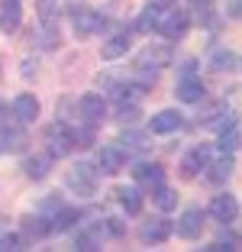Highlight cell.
I'll use <instances>...</instances> for the list:
<instances>
[{
	"instance_id": "2",
	"label": "cell",
	"mask_w": 242,
	"mask_h": 252,
	"mask_svg": "<svg viewBox=\"0 0 242 252\" xmlns=\"http://www.w3.org/2000/svg\"><path fill=\"white\" fill-rule=\"evenodd\" d=\"M23 146H26V123H20L10 107L0 104V156L20 152Z\"/></svg>"
},
{
	"instance_id": "3",
	"label": "cell",
	"mask_w": 242,
	"mask_h": 252,
	"mask_svg": "<svg viewBox=\"0 0 242 252\" xmlns=\"http://www.w3.org/2000/svg\"><path fill=\"white\" fill-rule=\"evenodd\" d=\"M42 142H45V152H49L52 158H68L74 152V133L71 126L61 123V120H55V123H49L42 129Z\"/></svg>"
},
{
	"instance_id": "13",
	"label": "cell",
	"mask_w": 242,
	"mask_h": 252,
	"mask_svg": "<svg viewBox=\"0 0 242 252\" xmlns=\"http://www.w3.org/2000/svg\"><path fill=\"white\" fill-rule=\"evenodd\" d=\"M204 223H207L204 220V210H200V207H187L181 217H178L175 230H178V236H181V239H200V236H204Z\"/></svg>"
},
{
	"instance_id": "12",
	"label": "cell",
	"mask_w": 242,
	"mask_h": 252,
	"mask_svg": "<svg viewBox=\"0 0 242 252\" xmlns=\"http://www.w3.org/2000/svg\"><path fill=\"white\" fill-rule=\"evenodd\" d=\"M103 220L100 223H84L81 226L78 223V230H74V249L78 252H100V243H103Z\"/></svg>"
},
{
	"instance_id": "26",
	"label": "cell",
	"mask_w": 242,
	"mask_h": 252,
	"mask_svg": "<svg viewBox=\"0 0 242 252\" xmlns=\"http://www.w3.org/2000/svg\"><path fill=\"white\" fill-rule=\"evenodd\" d=\"M149 194H152V204L161 210V214H168V210L178 207V191H175V188H168V185H158L155 191H149Z\"/></svg>"
},
{
	"instance_id": "21",
	"label": "cell",
	"mask_w": 242,
	"mask_h": 252,
	"mask_svg": "<svg viewBox=\"0 0 242 252\" xmlns=\"http://www.w3.org/2000/svg\"><path fill=\"white\" fill-rule=\"evenodd\" d=\"M23 23V0H0V30L13 36Z\"/></svg>"
},
{
	"instance_id": "11",
	"label": "cell",
	"mask_w": 242,
	"mask_h": 252,
	"mask_svg": "<svg viewBox=\"0 0 242 252\" xmlns=\"http://www.w3.org/2000/svg\"><path fill=\"white\" fill-rule=\"evenodd\" d=\"M78 117L84 120V123L97 126L103 117H107V97L97 94V91H88V94L78 100Z\"/></svg>"
},
{
	"instance_id": "25",
	"label": "cell",
	"mask_w": 242,
	"mask_h": 252,
	"mask_svg": "<svg viewBox=\"0 0 242 252\" xmlns=\"http://www.w3.org/2000/svg\"><path fill=\"white\" fill-rule=\"evenodd\" d=\"M117 200H120V207L126 210V214H139L142 210V191H139V185H129V188H117Z\"/></svg>"
},
{
	"instance_id": "1",
	"label": "cell",
	"mask_w": 242,
	"mask_h": 252,
	"mask_svg": "<svg viewBox=\"0 0 242 252\" xmlns=\"http://www.w3.org/2000/svg\"><path fill=\"white\" fill-rule=\"evenodd\" d=\"M175 97L181 104H200L207 97V84L200 78V65L197 59H184L178 68V84H175Z\"/></svg>"
},
{
	"instance_id": "6",
	"label": "cell",
	"mask_w": 242,
	"mask_h": 252,
	"mask_svg": "<svg viewBox=\"0 0 242 252\" xmlns=\"http://www.w3.org/2000/svg\"><path fill=\"white\" fill-rule=\"evenodd\" d=\"M97 185H100V171L91 162H74L71 171H68V188H71L78 197H94Z\"/></svg>"
},
{
	"instance_id": "24",
	"label": "cell",
	"mask_w": 242,
	"mask_h": 252,
	"mask_svg": "<svg viewBox=\"0 0 242 252\" xmlns=\"http://www.w3.org/2000/svg\"><path fill=\"white\" fill-rule=\"evenodd\" d=\"M207 65H210V71H216V74H229V71L239 68V52H233V49H216Z\"/></svg>"
},
{
	"instance_id": "20",
	"label": "cell",
	"mask_w": 242,
	"mask_h": 252,
	"mask_svg": "<svg viewBox=\"0 0 242 252\" xmlns=\"http://www.w3.org/2000/svg\"><path fill=\"white\" fill-rule=\"evenodd\" d=\"M81 210H74V207H59L55 210V214L49 217V236H59V233H68V230H74V226H78L81 223Z\"/></svg>"
},
{
	"instance_id": "16",
	"label": "cell",
	"mask_w": 242,
	"mask_h": 252,
	"mask_svg": "<svg viewBox=\"0 0 242 252\" xmlns=\"http://www.w3.org/2000/svg\"><path fill=\"white\" fill-rule=\"evenodd\" d=\"M10 110H13V117L20 120V123H36L39 120V113H42V107H39V100L30 94V91H23V94H16L13 97V104H10Z\"/></svg>"
},
{
	"instance_id": "9",
	"label": "cell",
	"mask_w": 242,
	"mask_h": 252,
	"mask_svg": "<svg viewBox=\"0 0 242 252\" xmlns=\"http://www.w3.org/2000/svg\"><path fill=\"white\" fill-rule=\"evenodd\" d=\"M171 233H175V223L165 220V217L142 220V226H139V239H142L146 246H161V243H168Z\"/></svg>"
},
{
	"instance_id": "19",
	"label": "cell",
	"mask_w": 242,
	"mask_h": 252,
	"mask_svg": "<svg viewBox=\"0 0 242 252\" xmlns=\"http://www.w3.org/2000/svg\"><path fill=\"white\" fill-rule=\"evenodd\" d=\"M129 49H132V30H120L103 42L100 55H103V62H117V59H123Z\"/></svg>"
},
{
	"instance_id": "14",
	"label": "cell",
	"mask_w": 242,
	"mask_h": 252,
	"mask_svg": "<svg viewBox=\"0 0 242 252\" xmlns=\"http://www.w3.org/2000/svg\"><path fill=\"white\" fill-rule=\"evenodd\" d=\"M233 171H236V158L220 152V158H210L200 175H204V181H210V185H223V181L233 178Z\"/></svg>"
},
{
	"instance_id": "31",
	"label": "cell",
	"mask_w": 242,
	"mask_h": 252,
	"mask_svg": "<svg viewBox=\"0 0 242 252\" xmlns=\"http://www.w3.org/2000/svg\"><path fill=\"white\" fill-rule=\"evenodd\" d=\"M226 16L229 20H239L242 16V0H226Z\"/></svg>"
},
{
	"instance_id": "18",
	"label": "cell",
	"mask_w": 242,
	"mask_h": 252,
	"mask_svg": "<svg viewBox=\"0 0 242 252\" xmlns=\"http://www.w3.org/2000/svg\"><path fill=\"white\" fill-rule=\"evenodd\" d=\"M229 120H233V110H229V104H226V100H216V104H210L204 113H200L197 123L204 126V129H216V133H220V129L229 123Z\"/></svg>"
},
{
	"instance_id": "32",
	"label": "cell",
	"mask_w": 242,
	"mask_h": 252,
	"mask_svg": "<svg viewBox=\"0 0 242 252\" xmlns=\"http://www.w3.org/2000/svg\"><path fill=\"white\" fill-rule=\"evenodd\" d=\"M187 3H191L194 13H210L213 10V0H187Z\"/></svg>"
},
{
	"instance_id": "17",
	"label": "cell",
	"mask_w": 242,
	"mask_h": 252,
	"mask_svg": "<svg viewBox=\"0 0 242 252\" xmlns=\"http://www.w3.org/2000/svg\"><path fill=\"white\" fill-rule=\"evenodd\" d=\"M210 158H213V152H210L207 146L191 149V152H187V156L181 158V178H187V181H191V178H197L200 171L207 168V162H210Z\"/></svg>"
},
{
	"instance_id": "4",
	"label": "cell",
	"mask_w": 242,
	"mask_h": 252,
	"mask_svg": "<svg viewBox=\"0 0 242 252\" xmlns=\"http://www.w3.org/2000/svg\"><path fill=\"white\" fill-rule=\"evenodd\" d=\"M68 23H71V30H74L78 39H91V36H97V32L103 30L100 10L88 7V3H74V7L68 10Z\"/></svg>"
},
{
	"instance_id": "5",
	"label": "cell",
	"mask_w": 242,
	"mask_h": 252,
	"mask_svg": "<svg viewBox=\"0 0 242 252\" xmlns=\"http://www.w3.org/2000/svg\"><path fill=\"white\" fill-rule=\"evenodd\" d=\"M191 13L187 10H181V7H168L165 13H161V20H158V26H155V32L158 36H165L168 42H181L187 32H191Z\"/></svg>"
},
{
	"instance_id": "23",
	"label": "cell",
	"mask_w": 242,
	"mask_h": 252,
	"mask_svg": "<svg viewBox=\"0 0 242 252\" xmlns=\"http://www.w3.org/2000/svg\"><path fill=\"white\" fill-rule=\"evenodd\" d=\"M52 162H55V158L49 156V152H39V156H30L26 158V162H23V171H26V175H30L32 181H42V178H49V171H52Z\"/></svg>"
},
{
	"instance_id": "29",
	"label": "cell",
	"mask_w": 242,
	"mask_h": 252,
	"mask_svg": "<svg viewBox=\"0 0 242 252\" xmlns=\"http://www.w3.org/2000/svg\"><path fill=\"white\" fill-rule=\"evenodd\" d=\"M26 249V236L20 233H0V252H20Z\"/></svg>"
},
{
	"instance_id": "33",
	"label": "cell",
	"mask_w": 242,
	"mask_h": 252,
	"mask_svg": "<svg viewBox=\"0 0 242 252\" xmlns=\"http://www.w3.org/2000/svg\"><path fill=\"white\" fill-rule=\"evenodd\" d=\"M178 0H146V7H152V10H158V13H165L168 7H175Z\"/></svg>"
},
{
	"instance_id": "22",
	"label": "cell",
	"mask_w": 242,
	"mask_h": 252,
	"mask_svg": "<svg viewBox=\"0 0 242 252\" xmlns=\"http://www.w3.org/2000/svg\"><path fill=\"white\" fill-rule=\"evenodd\" d=\"M239 139H242V129H239V120H229L226 126L220 129V139H216V152L223 156H236L239 152Z\"/></svg>"
},
{
	"instance_id": "10",
	"label": "cell",
	"mask_w": 242,
	"mask_h": 252,
	"mask_svg": "<svg viewBox=\"0 0 242 252\" xmlns=\"http://www.w3.org/2000/svg\"><path fill=\"white\" fill-rule=\"evenodd\" d=\"M132 178L142 191H155L158 185H165V165L161 162H136L132 165Z\"/></svg>"
},
{
	"instance_id": "8",
	"label": "cell",
	"mask_w": 242,
	"mask_h": 252,
	"mask_svg": "<svg viewBox=\"0 0 242 252\" xmlns=\"http://www.w3.org/2000/svg\"><path fill=\"white\" fill-rule=\"evenodd\" d=\"M210 220L213 223H220V226H229V223L239 217V197H236L233 191H220V194H213L210 200Z\"/></svg>"
},
{
	"instance_id": "27",
	"label": "cell",
	"mask_w": 242,
	"mask_h": 252,
	"mask_svg": "<svg viewBox=\"0 0 242 252\" xmlns=\"http://www.w3.org/2000/svg\"><path fill=\"white\" fill-rule=\"evenodd\" d=\"M239 243H242L239 233L229 230V233H220V236L213 239V243L207 246V249H210V252H239Z\"/></svg>"
},
{
	"instance_id": "30",
	"label": "cell",
	"mask_w": 242,
	"mask_h": 252,
	"mask_svg": "<svg viewBox=\"0 0 242 252\" xmlns=\"http://www.w3.org/2000/svg\"><path fill=\"white\" fill-rule=\"evenodd\" d=\"M103 233H110V236H126V223L120 217H103Z\"/></svg>"
},
{
	"instance_id": "15",
	"label": "cell",
	"mask_w": 242,
	"mask_h": 252,
	"mask_svg": "<svg viewBox=\"0 0 242 252\" xmlns=\"http://www.w3.org/2000/svg\"><path fill=\"white\" fill-rule=\"evenodd\" d=\"M149 129L155 136H171L178 129H184V113L181 110H158L152 120H149Z\"/></svg>"
},
{
	"instance_id": "7",
	"label": "cell",
	"mask_w": 242,
	"mask_h": 252,
	"mask_svg": "<svg viewBox=\"0 0 242 252\" xmlns=\"http://www.w3.org/2000/svg\"><path fill=\"white\" fill-rule=\"evenodd\" d=\"M129 162V152H126L120 142H110V146H100L94 152V168L100 175H120Z\"/></svg>"
},
{
	"instance_id": "28",
	"label": "cell",
	"mask_w": 242,
	"mask_h": 252,
	"mask_svg": "<svg viewBox=\"0 0 242 252\" xmlns=\"http://www.w3.org/2000/svg\"><path fill=\"white\" fill-rule=\"evenodd\" d=\"M120 146H123L126 152H142V149H149V142H146L142 133H132V129H129V133L120 136Z\"/></svg>"
}]
</instances>
